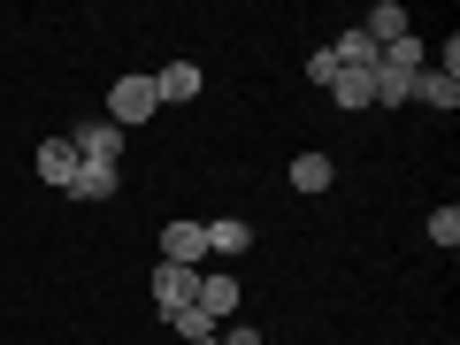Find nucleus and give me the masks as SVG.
<instances>
[{"instance_id":"f257e3e1","label":"nucleus","mask_w":460,"mask_h":345,"mask_svg":"<svg viewBox=\"0 0 460 345\" xmlns=\"http://www.w3.org/2000/svg\"><path fill=\"white\" fill-rule=\"evenodd\" d=\"M154 108H162V100H154V77H138V69H131V77H115V84H108V123H115L123 138H131V131L146 123Z\"/></svg>"},{"instance_id":"f03ea898","label":"nucleus","mask_w":460,"mask_h":345,"mask_svg":"<svg viewBox=\"0 0 460 345\" xmlns=\"http://www.w3.org/2000/svg\"><path fill=\"white\" fill-rule=\"evenodd\" d=\"M69 146H77V162H93V169H115L131 138H123V131L108 123V115H100V123H77V138H69Z\"/></svg>"},{"instance_id":"7ed1b4c3","label":"nucleus","mask_w":460,"mask_h":345,"mask_svg":"<svg viewBox=\"0 0 460 345\" xmlns=\"http://www.w3.org/2000/svg\"><path fill=\"white\" fill-rule=\"evenodd\" d=\"M192 307L223 330L230 314H238V277H230V269H199V299H192Z\"/></svg>"},{"instance_id":"20e7f679","label":"nucleus","mask_w":460,"mask_h":345,"mask_svg":"<svg viewBox=\"0 0 460 345\" xmlns=\"http://www.w3.org/2000/svg\"><path fill=\"white\" fill-rule=\"evenodd\" d=\"M192 299H199V269H184V261H162V269H154V307H162V314L192 307Z\"/></svg>"},{"instance_id":"39448f33","label":"nucleus","mask_w":460,"mask_h":345,"mask_svg":"<svg viewBox=\"0 0 460 345\" xmlns=\"http://www.w3.org/2000/svg\"><path fill=\"white\" fill-rule=\"evenodd\" d=\"M162 261L199 269V261H208V230H199V223H184V215H177V223H162Z\"/></svg>"},{"instance_id":"423d86ee","label":"nucleus","mask_w":460,"mask_h":345,"mask_svg":"<svg viewBox=\"0 0 460 345\" xmlns=\"http://www.w3.org/2000/svg\"><path fill=\"white\" fill-rule=\"evenodd\" d=\"M330 54H338V69H361V77H376V39H368L361 23L330 39Z\"/></svg>"},{"instance_id":"0eeeda50","label":"nucleus","mask_w":460,"mask_h":345,"mask_svg":"<svg viewBox=\"0 0 460 345\" xmlns=\"http://www.w3.org/2000/svg\"><path fill=\"white\" fill-rule=\"evenodd\" d=\"M39 177H47L54 192H69V184H77V146H69V138H47V146H39Z\"/></svg>"},{"instance_id":"6e6552de","label":"nucleus","mask_w":460,"mask_h":345,"mask_svg":"<svg viewBox=\"0 0 460 345\" xmlns=\"http://www.w3.org/2000/svg\"><path fill=\"white\" fill-rule=\"evenodd\" d=\"M376 69H392V77H422V69H429V47L407 31V39H392V47L376 54Z\"/></svg>"},{"instance_id":"1a4fd4ad","label":"nucleus","mask_w":460,"mask_h":345,"mask_svg":"<svg viewBox=\"0 0 460 345\" xmlns=\"http://www.w3.org/2000/svg\"><path fill=\"white\" fill-rule=\"evenodd\" d=\"M154 100H199V62H169V69H154Z\"/></svg>"},{"instance_id":"9d476101","label":"nucleus","mask_w":460,"mask_h":345,"mask_svg":"<svg viewBox=\"0 0 460 345\" xmlns=\"http://www.w3.org/2000/svg\"><path fill=\"white\" fill-rule=\"evenodd\" d=\"M199 230H208V253H223V261H238V253L253 246V230L238 223V215H215V223H199Z\"/></svg>"},{"instance_id":"9b49d317","label":"nucleus","mask_w":460,"mask_h":345,"mask_svg":"<svg viewBox=\"0 0 460 345\" xmlns=\"http://www.w3.org/2000/svg\"><path fill=\"white\" fill-rule=\"evenodd\" d=\"M361 31L376 39V54H384V47H392V39H407L414 23H407V8H399V0H376V8H368V23H361Z\"/></svg>"},{"instance_id":"f8f14e48","label":"nucleus","mask_w":460,"mask_h":345,"mask_svg":"<svg viewBox=\"0 0 460 345\" xmlns=\"http://www.w3.org/2000/svg\"><path fill=\"white\" fill-rule=\"evenodd\" d=\"M330 177H338L330 154H299V162H292V192H330Z\"/></svg>"},{"instance_id":"ddd939ff","label":"nucleus","mask_w":460,"mask_h":345,"mask_svg":"<svg viewBox=\"0 0 460 345\" xmlns=\"http://www.w3.org/2000/svg\"><path fill=\"white\" fill-rule=\"evenodd\" d=\"M414 100H429V108L453 115V108H460V77H445V69H422V77H414Z\"/></svg>"},{"instance_id":"4468645a","label":"nucleus","mask_w":460,"mask_h":345,"mask_svg":"<svg viewBox=\"0 0 460 345\" xmlns=\"http://www.w3.org/2000/svg\"><path fill=\"white\" fill-rule=\"evenodd\" d=\"M115 169H93V162H77V184H69V199H84V208H93V199H115Z\"/></svg>"},{"instance_id":"2eb2a0df","label":"nucleus","mask_w":460,"mask_h":345,"mask_svg":"<svg viewBox=\"0 0 460 345\" xmlns=\"http://www.w3.org/2000/svg\"><path fill=\"white\" fill-rule=\"evenodd\" d=\"M330 100H338V108H368V100H376V77H361V69H338V77H330Z\"/></svg>"},{"instance_id":"dca6fc26","label":"nucleus","mask_w":460,"mask_h":345,"mask_svg":"<svg viewBox=\"0 0 460 345\" xmlns=\"http://www.w3.org/2000/svg\"><path fill=\"white\" fill-rule=\"evenodd\" d=\"M162 323L177 330L184 345H199V338H215V323H208V314H199V307H177V314H162Z\"/></svg>"},{"instance_id":"f3484780","label":"nucleus","mask_w":460,"mask_h":345,"mask_svg":"<svg viewBox=\"0 0 460 345\" xmlns=\"http://www.w3.org/2000/svg\"><path fill=\"white\" fill-rule=\"evenodd\" d=\"M399 100H414V77H392V69H376V100H368V108H399Z\"/></svg>"},{"instance_id":"a211bd4d","label":"nucleus","mask_w":460,"mask_h":345,"mask_svg":"<svg viewBox=\"0 0 460 345\" xmlns=\"http://www.w3.org/2000/svg\"><path fill=\"white\" fill-rule=\"evenodd\" d=\"M429 238L453 253V246H460V208H429Z\"/></svg>"},{"instance_id":"6ab92c4d","label":"nucleus","mask_w":460,"mask_h":345,"mask_svg":"<svg viewBox=\"0 0 460 345\" xmlns=\"http://www.w3.org/2000/svg\"><path fill=\"white\" fill-rule=\"evenodd\" d=\"M330 77H338V54L314 47V54H307V84H330Z\"/></svg>"},{"instance_id":"aec40b11","label":"nucleus","mask_w":460,"mask_h":345,"mask_svg":"<svg viewBox=\"0 0 460 345\" xmlns=\"http://www.w3.org/2000/svg\"><path fill=\"white\" fill-rule=\"evenodd\" d=\"M215 345H261V330H223Z\"/></svg>"},{"instance_id":"412c9836","label":"nucleus","mask_w":460,"mask_h":345,"mask_svg":"<svg viewBox=\"0 0 460 345\" xmlns=\"http://www.w3.org/2000/svg\"><path fill=\"white\" fill-rule=\"evenodd\" d=\"M199 345H215V338H199Z\"/></svg>"}]
</instances>
